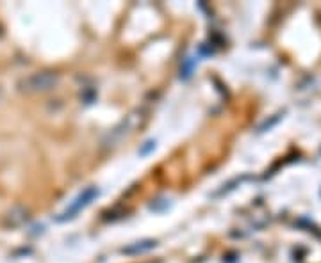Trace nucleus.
I'll use <instances>...</instances> for the list:
<instances>
[{"instance_id":"nucleus-1","label":"nucleus","mask_w":321,"mask_h":263,"mask_svg":"<svg viewBox=\"0 0 321 263\" xmlns=\"http://www.w3.org/2000/svg\"><path fill=\"white\" fill-rule=\"evenodd\" d=\"M86 197H80V199H77V201H82V205H88L89 201H84ZM79 206H80V203H75V205H71V212H77L79 210Z\"/></svg>"}]
</instances>
